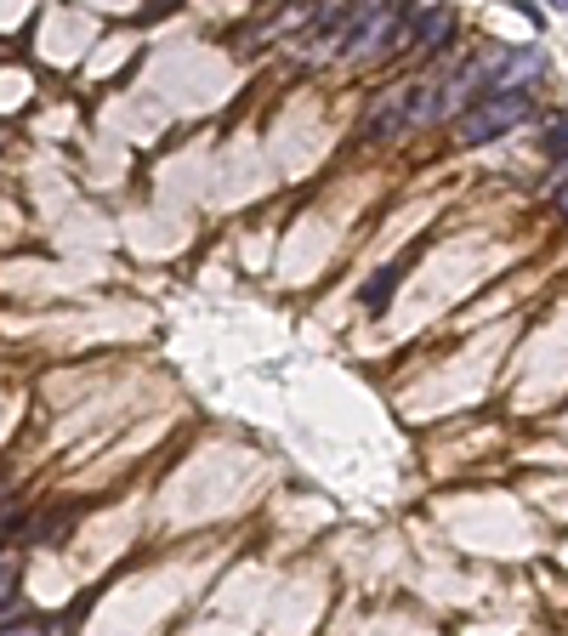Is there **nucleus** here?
<instances>
[{
  "instance_id": "7",
  "label": "nucleus",
  "mask_w": 568,
  "mask_h": 636,
  "mask_svg": "<svg viewBox=\"0 0 568 636\" xmlns=\"http://www.w3.org/2000/svg\"><path fill=\"white\" fill-rule=\"evenodd\" d=\"M0 636H52V631L35 625V619H18V625H0Z\"/></svg>"
},
{
  "instance_id": "4",
  "label": "nucleus",
  "mask_w": 568,
  "mask_h": 636,
  "mask_svg": "<svg viewBox=\"0 0 568 636\" xmlns=\"http://www.w3.org/2000/svg\"><path fill=\"white\" fill-rule=\"evenodd\" d=\"M398 273H404V262L381 267V273H375V279L364 284V290H358V301H364L370 313H381V307H387V301H392V290H398Z\"/></svg>"
},
{
  "instance_id": "8",
  "label": "nucleus",
  "mask_w": 568,
  "mask_h": 636,
  "mask_svg": "<svg viewBox=\"0 0 568 636\" xmlns=\"http://www.w3.org/2000/svg\"><path fill=\"white\" fill-rule=\"evenodd\" d=\"M551 199H557V211L568 216V182H557V194H551Z\"/></svg>"
},
{
  "instance_id": "5",
  "label": "nucleus",
  "mask_w": 568,
  "mask_h": 636,
  "mask_svg": "<svg viewBox=\"0 0 568 636\" xmlns=\"http://www.w3.org/2000/svg\"><path fill=\"white\" fill-rule=\"evenodd\" d=\"M23 517H29V512H23L18 500H6V495H0V540H12V534L23 529Z\"/></svg>"
},
{
  "instance_id": "2",
  "label": "nucleus",
  "mask_w": 568,
  "mask_h": 636,
  "mask_svg": "<svg viewBox=\"0 0 568 636\" xmlns=\"http://www.w3.org/2000/svg\"><path fill=\"white\" fill-rule=\"evenodd\" d=\"M392 23H398V6H353V18H347V29H341V52L347 57L387 52Z\"/></svg>"
},
{
  "instance_id": "1",
  "label": "nucleus",
  "mask_w": 568,
  "mask_h": 636,
  "mask_svg": "<svg viewBox=\"0 0 568 636\" xmlns=\"http://www.w3.org/2000/svg\"><path fill=\"white\" fill-rule=\"evenodd\" d=\"M523 120H529V91H483L478 103L455 120V131H461V142H489Z\"/></svg>"
},
{
  "instance_id": "6",
  "label": "nucleus",
  "mask_w": 568,
  "mask_h": 636,
  "mask_svg": "<svg viewBox=\"0 0 568 636\" xmlns=\"http://www.w3.org/2000/svg\"><path fill=\"white\" fill-rule=\"evenodd\" d=\"M546 154H551V159H568V114L546 131Z\"/></svg>"
},
{
  "instance_id": "3",
  "label": "nucleus",
  "mask_w": 568,
  "mask_h": 636,
  "mask_svg": "<svg viewBox=\"0 0 568 636\" xmlns=\"http://www.w3.org/2000/svg\"><path fill=\"white\" fill-rule=\"evenodd\" d=\"M398 131H409V125H404V103H398V91H387V97L375 103V114L364 120V137L387 142V137H398Z\"/></svg>"
}]
</instances>
